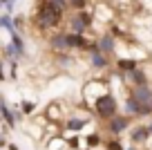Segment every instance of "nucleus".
<instances>
[{"instance_id":"nucleus-6","label":"nucleus","mask_w":152,"mask_h":150,"mask_svg":"<svg viewBox=\"0 0 152 150\" xmlns=\"http://www.w3.org/2000/svg\"><path fill=\"white\" fill-rule=\"evenodd\" d=\"M150 135H152V132H150L148 126H137L132 132H130V139H132L134 143H145V141L150 139Z\"/></svg>"},{"instance_id":"nucleus-1","label":"nucleus","mask_w":152,"mask_h":150,"mask_svg":"<svg viewBox=\"0 0 152 150\" xmlns=\"http://www.w3.org/2000/svg\"><path fill=\"white\" fill-rule=\"evenodd\" d=\"M63 14L65 9L52 2V0H38V7H36V25L40 29H49V27H58L63 20Z\"/></svg>"},{"instance_id":"nucleus-11","label":"nucleus","mask_w":152,"mask_h":150,"mask_svg":"<svg viewBox=\"0 0 152 150\" xmlns=\"http://www.w3.org/2000/svg\"><path fill=\"white\" fill-rule=\"evenodd\" d=\"M141 101H139V99H134L132 96V94H128V99H125V112H128V114H137V117H139V114H141Z\"/></svg>"},{"instance_id":"nucleus-3","label":"nucleus","mask_w":152,"mask_h":150,"mask_svg":"<svg viewBox=\"0 0 152 150\" xmlns=\"http://www.w3.org/2000/svg\"><path fill=\"white\" fill-rule=\"evenodd\" d=\"M92 27V14L87 9H81V11H74V16H72L69 20V29L76 34H83L85 29Z\"/></svg>"},{"instance_id":"nucleus-23","label":"nucleus","mask_w":152,"mask_h":150,"mask_svg":"<svg viewBox=\"0 0 152 150\" xmlns=\"http://www.w3.org/2000/svg\"><path fill=\"white\" fill-rule=\"evenodd\" d=\"M148 128H150V132H152V123H150V126H148Z\"/></svg>"},{"instance_id":"nucleus-19","label":"nucleus","mask_w":152,"mask_h":150,"mask_svg":"<svg viewBox=\"0 0 152 150\" xmlns=\"http://www.w3.org/2000/svg\"><path fill=\"white\" fill-rule=\"evenodd\" d=\"M34 108H36V105H34L31 101H23V112H25V114H31Z\"/></svg>"},{"instance_id":"nucleus-16","label":"nucleus","mask_w":152,"mask_h":150,"mask_svg":"<svg viewBox=\"0 0 152 150\" xmlns=\"http://www.w3.org/2000/svg\"><path fill=\"white\" fill-rule=\"evenodd\" d=\"M67 7H72L74 11L87 9V0H67Z\"/></svg>"},{"instance_id":"nucleus-13","label":"nucleus","mask_w":152,"mask_h":150,"mask_svg":"<svg viewBox=\"0 0 152 150\" xmlns=\"http://www.w3.org/2000/svg\"><path fill=\"white\" fill-rule=\"evenodd\" d=\"M116 67H119L121 74H128V72H132L134 67H137V61H134V58H119V61H116Z\"/></svg>"},{"instance_id":"nucleus-5","label":"nucleus","mask_w":152,"mask_h":150,"mask_svg":"<svg viewBox=\"0 0 152 150\" xmlns=\"http://www.w3.org/2000/svg\"><path fill=\"white\" fill-rule=\"evenodd\" d=\"M65 43H67L69 49H87V43H90V40H87L83 34L69 32V34H65Z\"/></svg>"},{"instance_id":"nucleus-7","label":"nucleus","mask_w":152,"mask_h":150,"mask_svg":"<svg viewBox=\"0 0 152 150\" xmlns=\"http://www.w3.org/2000/svg\"><path fill=\"white\" fill-rule=\"evenodd\" d=\"M130 94H132L134 99H139L141 103H150V101H152V90L148 88V83H145V85H137Z\"/></svg>"},{"instance_id":"nucleus-21","label":"nucleus","mask_w":152,"mask_h":150,"mask_svg":"<svg viewBox=\"0 0 152 150\" xmlns=\"http://www.w3.org/2000/svg\"><path fill=\"white\" fill-rule=\"evenodd\" d=\"M0 81H5V72H2V63H0Z\"/></svg>"},{"instance_id":"nucleus-24","label":"nucleus","mask_w":152,"mask_h":150,"mask_svg":"<svg viewBox=\"0 0 152 150\" xmlns=\"http://www.w3.org/2000/svg\"><path fill=\"white\" fill-rule=\"evenodd\" d=\"M150 108H152V101H150Z\"/></svg>"},{"instance_id":"nucleus-10","label":"nucleus","mask_w":152,"mask_h":150,"mask_svg":"<svg viewBox=\"0 0 152 150\" xmlns=\"http://www.w3.org/2000/svg\"><path fill=\"white\" fill-rule=\"evenodd\" d=\"M90 61H92V67H96V70H103V67H107V58H105V54L101 52V49H94V52H90Z\"/></svg>"},{"instance_id":"nucleus-12","label":"nucleus","mask_w":152,"mask_h":150,"mask_svg":"<svg viewBox=\"0 0 152 150\" xmlns=\"http://www.w3.org/2000/svg\"><path fill=\"white\" fill-rule=\"evenodd\" d=\"M49 45H52V49H56V52H67V49H69L67 43H65V34H54V36L49 38Z\"/></svg>"},{"instance_id":"nucleus-14","label":"nucleus","mask_w":152,"mask_h":150,"mask_svg":"<svg viewBox=\"0 0 152 150\" xmlns=\"http://www.w3.org/2000/svg\"><path fill=\"white\" fill-rule=\"evenodd\" d=\"M0 117L7 121V126H9V128H14V126H16V123H14V114H11V110L5 105V101H0Z\"/></svg>"},{"instance_id":"nucleus-17","label":"nucleus","mask_w":152,"mask_h":150,"mask_svg":"<svg viewBox=\"0 0 152 150\" xmlns=\"http://www.w3.org/2000/svg\"><path fill=\"white\" fill-rule=\"evenodd\" d=\"M0 27H2V29H7V32H14V29H16L9 16H0Z\"/></svg>"},{"instance_id":"nucleus-4","label":"nucleus","mask_w":152,"mask_h":150,"mask_svg":"<svg viewBox=\"0 0 152 150\" xmlns=\"http://www.w3.org/2000/svg\"><path fill=\"white\" fill-rule=\"evenodd\" d=\"M110 135H121L130 128V114H112V117L105 121Z\"/></svg>"},{"instance_id":"nucleus-25","label":"nucleus","mask_w":152,"mask_h":150,"mask_svg":"<svg viewBox=\"0 0 152 150\" xmlns=\"http://www.w3.org/2000/svg\"><path fill=\"white\" fill-rule=\"evenodd\" d=\"M90 150H92V148H90Z\"/></svg>"},{"instance_id":"nucleus-15","label":"nucleus","mask_w":152,"mask_h":150,"mask_svg":"<svg viewBox=\"0 0 152 150\" xmlns=\"http://www.w3.org/2000/svg\"><path fill=\"white\" fill-rule=\"evenodd\" d=\"M85 123H87L85 119H69V121L65 123V128H67L69 132H78V130H81L83 126H85Z\"/></svg>"},{"instance_id":"nucleus-9","label":"nucleus","mask_w":152,"mask_h":150,"mask_svg":"<svg viewBox=\"0 0 152 150\" xmlns=\"http://www.w3.org/2000/svg\"><path fill=\"white\" fill-rule=\"evenodd\" d=\"M96 45H99V49L103 54L114 52V36H112V34H105V36H101L99 40H96Z\"/></svg>"},{"instance_id":"nucleus-18","label":"nucleus","mask_w":152,"mask_h":150,"mask_svg":"<svg viewBox=\"0 0 152 150\" xmlns=\"http://www.w3.org/2000/svg\"><path fill=\"white\" fill-rule=\"evenodd\" d=\"M99 143H101V137L99 135H90V137H87V146H90V148H96Z\"/></svg>"},{"instance_id":"nucleus-22","label":"nucleus","mask_w":152,"mask_h":150,"mask_svg":"<svg viewBox=\"0 0 152 150\" xmlns=\"http://www.w3.org/2000/svg\"><path fill=\"white\" fill-rule=\"evenodd\" d=\"M9 150H18V148H16V146H14V143H9Z\"/></svg>"},{"instance_id":"nucleus-8","label":"nucleus","mask_w":152,"mask_h":150,"mask_svg":"<svg viewBox=\"0 0 152 150\" xmlns=\"http://www.w3.org/2000/svg\"><path fill=\"white\" fill-rule=\"evenodd\" d=\"M123 76H125V81H130L132 85H145V83H148V76H145V72L137 70V67H134L132 72H128V74H123Z\"/></svg>"},{"instance_id":"nucleus-2","label":"nucleus","mask_w":152,"mask_h":150,"mask_svg":"<svg viewBox=\"0 0 152 150\" xmlns=\"http://www.w3.org/2000/svg\"><path fill=\"white\" fill-rule=\"evenodd\" d=\"M94 112H96V117H101L103 121H107L112 114H116V99H114L110 92L101 94V96L94 101Z\"/></svg>"},{"instance_id":"nucleus-20","label":"nucleus","mask_w":152,"mask_h":150,"mask_svg":"<svg viewBox=\"0 0 152 150\" xmlns=\"http://www.w3.org/2000/svg\"><path fill=\"white\" fill-rule=\"evenodd\" d=\"M105 148H107V150H123V146H121L119 141H107V143H105Z\"/></svg>"}]
</instances>
